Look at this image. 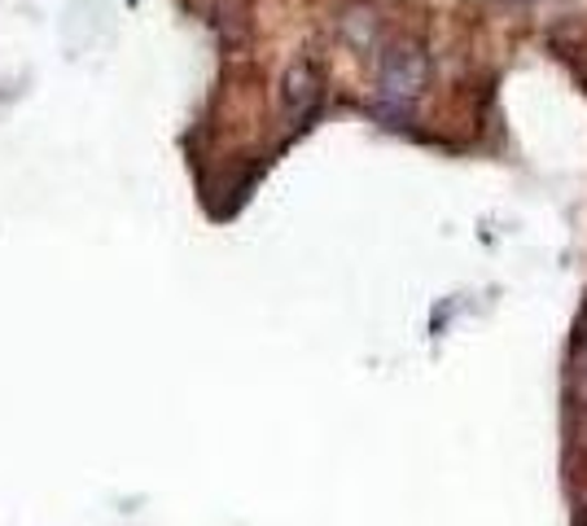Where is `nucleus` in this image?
Wrapping results in <instances>:
<instances>
[{
	"label": "nucleus",
	"instance_id": "1",
	"mask_svg": "<svg viewBox=\"0 0 587 526\" xmlns=\"http://www.w3.org/2000/svg\"><path fill=\"white\" fill-rule=\"evenodd\" d=\"M430 83V57L417 40H395L386 44L381 61H377V97L395 110V114H408L421 92Z\"/></svg>",
	"mask_w": 587,
	"mask_h": 526
},
{
	"label": "nucleus",
	"instance_id": "2",
	"mask_svg": "<svg viewBox=\"0 0 587 526\" xmlns=\"http://www.w3.org/2000/svg\"><path fill=\"white\" fill-rule=\"evenodd\" d=\"M324 97V70L315 57H294L281 75V114L286 123H302Z\"/></svg>",
	"mask_w": 587,
	"mask_h": 526
},
{
	"label": "nucleus",
	"instance_id": "3",
	"mask_svg": "<svg viewBox=\"0 0 587 526\" xmlns=\"http://www.w3.org/2000/svg\"><path fill=\"white\" fill-rule=\"evenodd\" d=\"M342 31H346V40H351L355 48H364V44L377 40V13H373L368 4H351V9L342 13Z\"/></svg>",
	"mask_w": 587,
	"mask_h": 526
},
{
	"label": "nucleus",
	"instance_id": "4",
	"mask_svg": "<svg viewBox=\"0 0 587 526\" xmlns=\"http://www.w3.org/2000/svg\"><path fill=\"white\" fill-rule=\"evenodd\" d=\"M220 31H224V40H246V31H251V4L246 0H220Z\"/></svg>",
	"mask_w": 587,
	"mask_h": 526
}]
</instances>
